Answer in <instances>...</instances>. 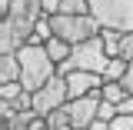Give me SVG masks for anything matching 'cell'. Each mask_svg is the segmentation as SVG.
Masks as SVG:
<instances>
[{"mask_svg":"<svg viewBox=\"0 0 133 130\" xmlns=\"http://www.w3.org/2000/svg\"><path fill=\"white\" fill-rule=\"evenodd\" d=\"M43 47H47V53H50L53 64H63V60H70V53H73V44H66V40H60V37H50Z\"/></svg>","mask_w":133,"mask_h":130,"instance_id":"9","label":"cell"},{"mask_svg":"<svg viewBox=\"0 0 133 130\" xmlns=\"http://www.w3.org/2000/svg\"><path fill=\"white\" fill-rule=\"evenodd\" d=\"M110 130H133V114H116L110 120Z\"/></svg>","mask_w":133,"mask_h":130,"instance_id":"16","label":"cell"},{"mask_svg":"<svg viewBox=\"0 0 133 130\" xmlns=\"http://www.w3.org/2000/svg\"><path fill=\"white\" fill-rule=\"evenodd\" d=\"M17 57H20V83L30 94H37L43 83H50L57 77V64L50 60L43 44H27V47H20Z\"/></svg>","mask_w":133,"mask_h":130,"instance_id":"1","label":"cell"},{"mask_svg":"<svg viewBox=\"0 0 133 130\" xmlns=\"http://www.w3.org/2000/svg\"><path fill=\"white\" fill-rule=\"evenodd\" d=\"M116 114H120V110H116V103H110V100H100V117H97V120H113Z\"/></svg>","mask_w":133,"mask_h":130,"instance_id":"17","label":"cell"},{"mask_svg":"<svg viewBox=\"0 0 133 130\" xmlns=\"http://www.w3.org/2000/svg\"><path fill=\"white\" fill-rule=\"evenodd\" d=\"M116 110H120V114H133V94H127V97L120 100V103H116Z\"/></svg>","mask_w":133,"mask_h":130,"instance_id":"19","label":"cell"},{"mask_svg":"<svg viewBox=\"0 0 133 130\" xmlns=\"http://www.w3.org/2000/svg\"><path fill=\"white\" fill-rule=\"evenodd\" d=\"M100 94H87V97L66 100V110H70V123L73 127H93L100 117Z\"/></svg>","mask_w":133,"mask_h":130,"instance_id":"6","label":"cell"},{"mask_svg":"<svg viewBox=\"0 0 133 130\" xmlns=\"http://www.w3.org/2000/svg\"><path fill=\"white\" fill-rule=\"evenodd\" d=\"M120 57H123L127 64L133 60V30H130V33H123V47H120Z\"/></svg>","mask_w":133,"mask_h":130,"instance_id":"18","label":"cell"},{"mask_svg":"<svg viewBox=\"0 0 133 130\" xmlns=\"http://www.w3.org/2000/svg\"><path fill=\"white\" fill-rule=\"evenodd\" d=\"M107 64H110V53H107V47H103V40H100V37H90V40H83V44L73 47L70 60L57 64V73H60V77H66L70 70H93V73H103Z\"/></svg>","mask_w":133,"mask_h":130,"instance_id":"2","label":"cell"},{"mask_svg":"<svg viewBox=\"0 0 133 130\" xmlns=\"http://www.w3.org/2000/svg\"><path fill=\"white\" fill-rule=\"evenodd\" d=\"M47 120V130H60V127H73L70 123V110L66 107H60V110H53V114H47L43 117Z\"/></svg>","mask_w":133,"mask_h":130,"instance_id":"12","label":"cell"},{"mask_svg":"<svg viewBox=\"0 0 133 130\" xmlns=\"http://www.w3.org/2000/svg\"><path fill=\"white\" fill-rule=\"evenodd\" d=\"M50 23H53V37H60L73 47L90 37H100V30H103L97 23V17L90 14H50Z\"/></svg>","mask_w":133,"mask_h":130,"instance_id":"3","label":"cell"},{"mask_svg":"<svg viewBox=\"0 0 133 130\" xmlns=\"http://www.w3.org/2000/svg\"><path fill=\"white\" fill-rule=\"evenodd\" d=\"M57 14H90V0H60Z\"/></svg>","mask_w":133,"mask_h":130,"instance_id":"14","label":"cell"},{"mask_svg":"<svg viewBox=\"0 0 133 130\" xmlns=\"http://www.w3.org/2000/svg\"><path fill=\"white\" fill-rule=\"evenodd\" d=\"M66 100H70V90H66V77H53L50 83H43L37 94H33V110L40 117L53 114V110H60V107H66Z\"/></svg>","mask_w":133,"mask_h":130,"instance_id":"5","label":"cell"},{"mask_svg":"<svg viewBox=\"0 0 133 130\" xmlns=\"http://www.w3.org/2000/svg\"><path fill=\"white\" fill-rule=\"evenodd\" d=\"M100 87H103V73H93V70H70L66 73L70 100L87 97V94H100Z\"/></svg>","mask_w":133,"mask_h":130,"instance_id":"7","label":"cell"},{"mask_svg":"<svg viewBox=\"0 0 133 130\" xmlns=\"http://www.w3.org/2000/svg\"><path fill=\"white\" fill-rule=\"evenodd\" d=\"M0 83H20V57L0 53Z\"/></svg>","mask_w":133,"mask_h":130,"instance_id":"8","label":"cell"},{"mask_svg":"<svg viewBox=\"0 0 133 130\" xmlns=\"http://www.w3.org/2000/svg\"><path fill=\"white\" fill-rule=\"evenodd\" d=\"M43 10H47V14H57V10H60V0H43Z\"/></svg>","mask_w":133,"mask_h":130,"instance_id":"21","label":"cell"},{"mask_svg":"<svg viewBox=\"0 0 133 130\" xmlns=\"http://www.w3.org/2000/svg\"><path fill=\"white\" fill-rule=\"evenodd\" d=\"M100 97L110 100V103H120V100L127 97V87H123V80H103V87H100Z\"/></svg>","mask_w":133,"mask_h":130,"instance_id":"11","label":"cell"},{"mask_svg":"<svg viewBox=\"0 0 133 130\" xmlns=\"http://www.w3.org/2000/svg\"><path fill=\"white\" fill-rule=\"evenodd\" d=\"M27 87L23 83H0V100H17Z\"/></svg>","mask_w":133,"mask_h":130,"instance_id":"15","label":"cell"},{"mask_svg":"<svg viewBox=\"0 0 133 130\" xmlns=\"http://www.w3.org/2000/svg\"><path fill=\"white\" fill-rule=\"evenodd\" d=\"M7 7H10V0H0V10H3V14H7Z\"/></svg>","mask_w":133,"mask_h":130,"instance_id":"22","label":"cell"},{"mask_svg":"<svg viewBox=\"0 0 133 130\" xmlns=\"http://www.w3.org/2000/svg\"><path fill=\"white\" fill-rule=\"evenodd\" d=\"M123 87H127V94H133V60L127 64V73H123Z\"/></svg>","mask_w":133,"mask_h":130,"instance_id":"20","label":"cell"},{"mask_svg":"<svg viewBox=\"0 0 133 130\" xmlns=\"http://www.w3.org/2000/svg\"><path fill=\"white\" fill-rule=\"evenodd\" d=\"M100 40H103V47L110 57H120V47H123V30H110V27H103L100 30Z\"/></svg>","mask_w":133,"mask_h":130,"instance_id":"10","label":"cell"},{"mask_svg":"<svg viewBox=\"0 0 133 130\" xmlns=\"http://www.w3.org/2000/svg\"><path fill=\"white\" fill-rule=\"evenodd\" d=\"M123 73H127V60L123 57H110V64L103 70V80H123Z\"/></svg>","mask_w":133,"mask_h":130,"instance_id":"13","label":"cell"},{"mask_svg":"<svg viewBox=\"0 0 133 130\" xmlns=\"http://www.w3.org/2000/svg\"><path fill=\"white\" fill-rule=\"evenodd\" d=\"M90 17L110 30H133V0H90Z\"/></svg>","mask_w":133,"mask_h":130,"instance_id":"4","label":"cell"}]
</instances>
